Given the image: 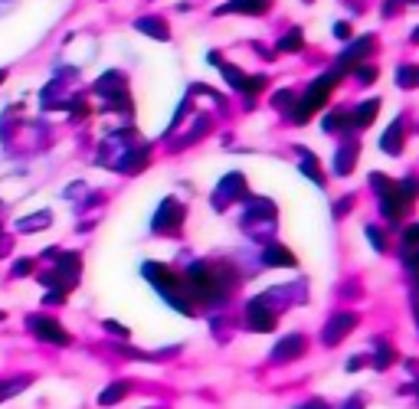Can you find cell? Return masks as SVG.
<instances>
[{
    "label": "cell",
    "instance_id": "14",
    "mask_svg": "<svg viewBox=\"0 0 419 409\" xmlns=\"http://www.w3.org/2000/svg\"><path fill=\"white\" fill-rule=\"evenodd\" d=\"M377 108H380V102H377V99H370V102H364V105L357 108V112H354V118H351V125H354V128H367V125H370V121L377 118Z\"/></svg>",
    "mask_w": 419,
    "mask_h": 409
},
{
    "label": "cell",
    "instance_id": "7",
    "mask_svg": "<svg viewBox=\"0 0 419 409\" xmlns=\"http://www.w3.org/2000/svg\"><path fill=\"white\" fill-rule=\"evenodd\" d=\"M380 210H383V216L393 219V223H396V219H400L406 210H409V203H406L403 197H400V190H396V184H393L390 190L380 193Z\"/></svg>",
    "mask_w": 419,
    "mask_h": 409
},
{
    "label": "cell",
    "instance_id": "27",
    "mask_svg": "<svg viewBox=\"0 0 419 409\" xmlns=\"http://www.w3.org/2000/svg\"><path fill=\"white\" fill-rule=\"evenodd\" d=\"M295 409H331L325 399H308V403H301V406H295Z\"/></svg>",
    "mask_w": 419,
    "mask_h": 409
},
{
    "label": "cell",
    "instance_id": "17",
    "mask_svg": "<svg viewBox=\"0 0 419 409\" xmlns=\"http://www.w3.org/2000/svg\"><path fill=\"white\" fill-rule=\"evenodd\" d=\"M43 226H49V213H36V216H27L16 223L20 233H36V230H43Z\"/></svg>",
    "mask_w": 419,
    "mask_h": 409
},
{
    "label": "cell",
    "instance_id": "10",
    "mask_svg": "<svg viewBox=\"0 0 419 409\" xmlns=\"http://www.w3.org/2000/svg\"><path fill=\"white\" fill-rule=\"evenodd\" d=\"M393 360H396V351L390 347L383 337H377V340H374V357H370L374 370H380V373H383V370H390V367H393Z\"/></svg>",
    "mask_w": 419,
    "mask_h": 409
},
{
    "label": "cell",
    "instance_id": "8",
    "mask_svg": "<svg viewBox=\"0 0 419 409\" xmlns=\"http://www.w3.org/2000/svg\"><path fill=\"white\" fill-rule=\"evenodd\" d=\"M370 49H374V36H360L357 43H354V46H351V49L344 53V56L338 59V73L344 75V69H351V66H357V59H360V56H367Z\"/></svg>",
    "mask_w": 419,
    "mask_h": 409
},
{
    "label": "cell",
    "instance_id": "11",
    "mask_svg": "<svg viewBox=\"0 0 419 409\" xmlns=\"http://www.w3.org/2000/svg\"><path fill=\"white\" fill-rule=\"evenodd\" d=\"M266 7H269L266 0H229V3L220 7V14H236V10L240 14H262Z\"/></svg>",
    "mask_w": 419,
    "mask_h": 409
},
{
    "label": "cell",
    "instance_id": "22",
    "mask_svg": "<svg viewBox=\"0 0 419 409\" xmlns=\"http://www.w3.org/2000/svg\"><path fill=\"white\" fill-rule=\"evenodd\" d=\"M102 327H105V331H112L115 337H121V340H125V337H131V331H128L125 324H118V321H105Z\"/></svg>",
    "mask_w": 419,
    "mask_h": 409
},
{
    "label": "cell",
    "instance_id": "1",
    "mask_svg": "<svg viewBox=\"0 0 419 409\" xmlns=\"http://www.w3.org/2000/svg\"><path fill=\"white\" fill-rule=\"evenodd\" d=\"M338 79H341V73L331 69V75H325V79H318L314 86H308L305 99H301L299 108H295V121H305V118L314 115L318 108H325V105H328V95H331V86H334Z\"/></svg>",
    "mask_w": 419,
    "mask_h": 409
},
{
    "label": "cell",
    "instance_id": "21",
    "mask_svg": "<svg viewBox=\"0 0 419 409\" xmlns=\"http://www.w3.org/2000/svg\"><path fill=\"white\" fill-rule=\"evenodd\" d=\"M301 171L312 177V180H318V184H325V177H321V167H318V161H312L308 154H305V161H301Z\"/></svg>",
    "mask_w": 419,
    "mask_h": 409
},
{
    "label": "cell",
    "instance_id": "16",
    "mask_svg": "<svg viewBox=\"0 0 419 409\" xmlns=\"http://www.w3.org/2000/svg\"><path fill=\"white\" fill-rule=\"evenodd\" d=\"M266 265H295V259H292V252L282 246H269L266 249V259H262Z\"/></svg>",
    "mask_w": 419,
    "mask_h": 409
},
{
    "label": "cell",
    "instance_id": "25",
    "mask_svg": "<svg viewBox=\"0 0 419 409\" xmlns=\"http://www.w3.org/2000/svg\"><path fill=\"white\" fill-rule=\"evenodd\" d=\"M357 79H360V82H374L377 69H374V66H357Z\"/></svg>",
    "mask_w": 419,
    "mask_h": 409
},
{
    "label": "cell",
    "instance_id": "15",
    "mask_svg": "<svg viewBox=\"0 0 419 409\" xmlns=\"http://www.w3.org/2000/svg\"><path fill=\"white\" fill-rule=\"evenodd\" d=\"M154 20H157V16H141L135 27L141 29V33H148V36H157V40H170V29H167L164 23H154Z\"/></svg>",
    "mask_w": 419,
    "mask_h": 409
},
{
    "label": "cell",
    "instance_id": "2",
    "mask_svg": "<svg viewBox=\"0 0 419 409\" xmlns=\"http://www.w3.org/2000/svg\"><path fill=\"white\" fill-rule=\"evenodd\" d=\"M354 327H357V314H354V311H338V314L325 324V331H321V344H325V347H334V344H341Z\"/></svg>",
    "mask_w": 419,
    "mask_h": 409
},
{
    "label": "cell",
    "instance_id": "23",
    "mask_svg": "<svg viewBox=\"0 0 419 409\" xmlns=\"http://www.w3.org/2000/svg\"><path fill=\"white\" fill-rule=\"evenodd\" d=\"M367 239L374 243L377 252H383V249H387V243H383V236H380V230H377V226H367Z\"/></svg>",
    "mask_w": 419,
    "mask_h": 409
},
{
    "label": "cell",
    "instance_id": "18",
    "mask_svg": "<svg viewBox=\"0 0 419 409\" xmlns=\"http://www.w3.org/2000/svg\"><path fill=\"white\" fill-rule=\"evenodd\" d=\"M396 82L403 88H416L419 86V66H403V69L396 73Z\"/></svg>",
    "mask_w": 419,
    "mask_h": 409
},
{
    "label": "cell",
    "instance_id": "19",
    "mask_svg": "<svg viewBox=\"0 0 419 409\" xmlns=\"http://www.w3.org/2000/svg\"><path fill=\"white\" fill-rule=\"evenodd\" d=\"M279 49H282V53H299L301 49V33L299 29H292L288 36H282V40H279Z\"/></svg>",
    "mask_w": 419,
    "mask_h": 409
},
{
    "label": "cell",
    "instance_id": "31",
    "mask_svg": "<svg viewBox=\"0 0 419 409\" xmlns=\"http://www.w3.org/2000/svg\"><path fill=\"white\" fill-rule=\"evenodd\" d=\"M151 409H164V406H151Z\"/></svg>",
    "mask_w": 419,
    "mask_h": 409
},
{
    "label": "cell",
    "instance_id": "13",
    "mask_svg": "<svg viewBox=\"0 0 419 409\" xmlns=\"http://www.w3.org/2000/svg\"><path fill=\"white\" fill-rule=\"evenodd\" d=\"M380 145H383L387 154H400V151H403V121H396V125L383 134V141H380Z\"/></svg>",
    "mask_w": 419,
    "mask_h": 409
},
{
    "label": "cell",
    "instance_id": "4",
    "mask_svg": "<svg viewBox=\"0 0 419 409\" xmlns=\"http://www.w3.org/2000/svg\"><path fill=\"white\" fill-rule=\"evenodd\" d=\"M27 327H30L40 340H46V344H60V347H66V344L73 340L60 321H53V318H46V314H33L30 321H27Z\"/></svg>",
    "mask_w": 419,
    "mask_h": 409
},
{
    "label": "cell",
    "instance_id": "5",
    "mask_svg": "<svg viewBox=\"0 0 419 409\" xmlns=\"http://www.w3.org/2000/svg\"><path fill=\"white\" fill-rule=\"evenodd\" d=\"M246 324H249L253 331H272V327H275V314L269 311V305H266L262 298H255V301H249V308H246Z\"/></svg>",
    "mask_w": 419,
    "mask_h": 409
},
{
    "label": "cell",
    "instance_id": "3",
    "mask_svg": "<svg viewBox=\"0 0 419 409\" xmlns=\"http://www.w3.org/2000/svg\"><path fill=\"white\" fill-rule=\"evenodd\" d=\"M305 351H308V337L295 331V334L282 337V340L272 347L269 360H272V364H292V360H301V357H305Z\"/></svg>",
    "mask_w": 419,
    "mask_h": 409
},
{
    "label": "cell",
    "instance_id": "28",
    "mask_svg": "<svg viewBox=\"0 0 419 409\" xmlns=\"http://www.w3.org/2000/svg\"><path fill=\"white\" fill-rule=\"evenodd\" d=\"M334 33H338V36H347V33H351V27H347V23H338V27H334Z\"/></svg>",
    "mask_w": 419,
    "mask_h": 409
},
{
    "label": "cell",
    "instance_id": "12",
    "mask_svg": "<svg viewBox=\"0 0 419 409\" xmlns=\"http://www.w3.org/2000/svg\"><path fill=\"white\" fill-rule=\"evenodd\" d=\"M128 393H131V383H125V380L112 383L108 390H102V393H99V406H115V403H121Z\"/></svg>",
    "mask_w": 419,
    "mask_h": 409
},
{
    "label": "cell",
    "instance_id": "29",
    "mask_svg": "<svg viewBox=\"0 0 419 409\" xmlns=\"http://www.w3.org/2000/svg\"><path fill=\"white\" fill-rule=\"evenodd\" d=\"M409 40H413V43H419V27L413 29V36H409Z\"/></svg>",
    "mask_w": 419,
    "mask_h": 409
},
{
    "label": "cell",
    "instance_id": "30",
    "mask_svg": "<svg viewBox=\"0 0 419 409\" xmlns=\"http://www.w3.org/2000/svg\"><path fill=\"white\" fill-rule=\"evenodd\" d=\"M416 321H419V308H416Z\"/></svg>",
    "mask_w": 419,
    "mask_h": 409
},
{
    "label": "cell",
    "instance_id": "6",
    "mask_svg": "<svg viewBox=\"0 0 419 409\" xmlns=\"http://www.w3.org/2000/svg\"><path fill=\"white\" fill-rule=\"evenodd\" d=\"M180 219H183V206L177 200H164L161 203V213L154 216V233H170V230H177Z\"/></svg>",
    "mask_w": 419,
    "mask_h": 409
},
{
    "label": "cell",
    "instance_id": "26",
    "mask_svg": "<svg viewBox=\"0 0 419 409\" xmlns=\"http://www.w3.org/2000/svg\"><path fill=\"white\" fill-rule=\"evenodd\" d=\"M338 409H364V396H360V393H354V396H351V399H347V403H341V406H338Z\"/></svg>",
    "mask_w": 419,
    "mask_h": 409
},
{
    "label": "cell",
    "instance_id": "9",
    "mask_svg": "<svg viewBox=\"0 0 419 409\" xmlns=\"http://www.w3.org/2000/svg\"><path fill=\"white\" fill-rule=\"evenodd\" d=\"M403 262L409 269H419V223L403 233Z\"/></svg>",
    "mask_w": 419,
    "mask_h": 409
},
{
    "label": "cell",
    "instance_id": "20",
    "mask_svg": "<svg viewBox=\"0 0 419 409\" xmlns=\"http://www.w3.org/2000/svg\"><path fill=\"white\" fill-rule=\"evenodd\" d=\"M396 190H400V197H403L406 203H413V197L419 193V177H406V180L400 184V187H396Z\"/></svg>",
    "mask_w": 419,
    "mask_h": 409
},
{
    "label": "cell",
    "instance_id": "24",
    "mask_svg": "<svg viewBox=\"0 0 419 409\" xmlns=\"http://www.w3.org/2000/svg\"><path fill=\"white\" fill-rule=\"evenodd\" d=\"M367 364H370V357L357 354V357H351V360H347V373H357V370H364Z\"/></svg>",
    "mask_w": 419,
    "mask_h": 409
}]
</instances>
